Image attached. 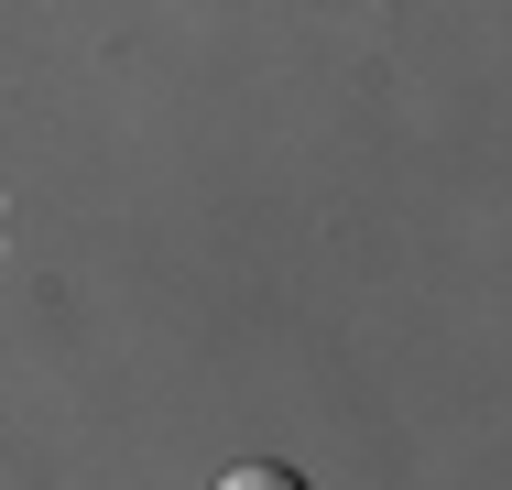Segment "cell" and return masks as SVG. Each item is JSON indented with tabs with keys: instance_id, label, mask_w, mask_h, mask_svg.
I'll return each instance as SVG.
<instances>
[{
	"instance_id": "obj_1",
	"label": "cell",
	"mask_w": 512,
	"mask_h": 490,
	"mask_svg": "<svg viewBox=\"0 0 512 490\" xmlns=\"http://www.w3.org/2000/svg\"><path fill=\"white\" fill-rule=\"evenodd\" d=\"M218 490H306V480H295V469H273V458H251V469H229Z\"/></svg>"
}]
</instances>
